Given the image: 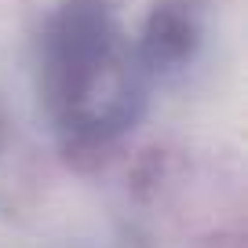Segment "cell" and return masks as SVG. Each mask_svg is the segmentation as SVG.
Instances as JSON below:
<instances>
[{"instance_id":"6da1fadb","label":"cell","mask_w":248,"mask_h":248,"mask_svg":"<svg viewBox=\"0 0 248 248\" xmlns=\"http://www.w3.org/2000/svg\"><path fill=\"white\" fill-rule=\"evenodd\" d=\"M142 77L139 44L128 40L102 0H70L51 18L40 47V95L70 132L109 135L132 124Z\"/></svg>"}]
</instances>
